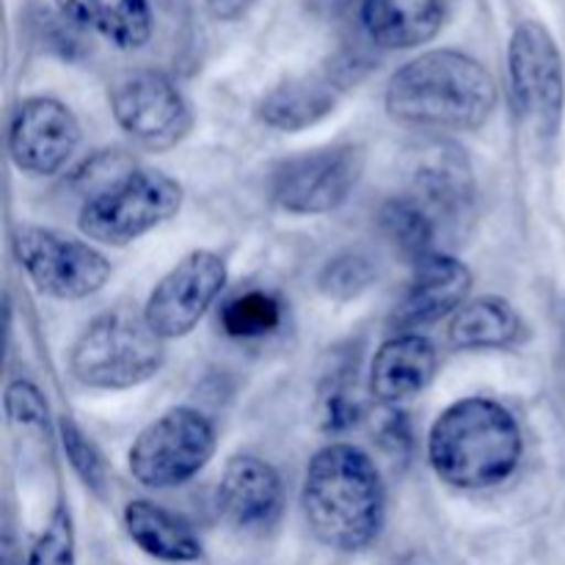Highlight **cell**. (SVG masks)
<instances>
[{
    "label": "cell",
    "instance_id": "24",
    "mask_svg": "<svg viewBox=\"0 0 565 565\" xmlns=\"http://www.w3.org/2000/svg\"><path fill=\"white\" fill-rule=\"evenodd\" d=\"M362 397H359V384H356V370L334 367L326 375L323 386H320L318 397V417L323 430L329 434H340L348 430L351 425L359 423L362 417Z\"/></svg>",
    "mask_w": 565,
    "mask_h": 565
},
{
    "label": "cell",
    "instance_id": "11",
    "mask_svg": "<svg viewBox=\"0 0 565 565\" xmlns=\"http://www.w3.org/2000/svg\"><path fill=\"white\" fill-rule=\"evenodd\" d=\"M224 285V259L204 248L191 252L154 285L143 315L163 340H177L196 329Z\"/></svg>",
    "mask_w": 565,
    "mask_h": 565
},
{
    "label": "cell",
    "instance_id": "8",
    "mask_svg": "<svg viewBox=\"0 0 565 565\" xmlns=\"http://www.w3.org/2000/svg\"><path fill=\"white\" fill-rule=\"evenodd\" d=\"M364 171L362 149L353 143L292 154L270 171V199L296 215H326L351 199Z\"/></svg>",
    "mask_w": 565,
    "mask_h": 565
},
{
    "label": "cell",
    "instance_id": "25",
    "mask_svg": "<svg viewBox=\"0 0 565 565\" xmlns=\"http://www.w3.org/2000/svg\"><path fill=\"white\" fill-rule=\"evenodd\" d=\"M375 279H379V265L373 263V257L351 248V252L337 254L323 265L318 276V287L323 296L334 298V301H351V298L370 290Z\"/></svg>",
    "mask_w": 565,
    "mask_h": 565
},
{
    "label": "cell",
    "instance_id": "1",
    "mask_svg": "<svg viewBox=\"0 0 565 565\" xmlns=\"http://www.w3.org/2000/svg\"><path fill=\"white\" fill-rule=\"evenodd\" d=\"M301 508L307 527L323 546L362 552L384 527V483L373 458L340 441L309 461L303 475Z\"/></svg>",
    "mask_w": 565,
    "mask_h": 565
},
{
    "label": "cell",
    "instance_id": "27",
    "mask_svg": "<svg viewBox=\"0 0 565 565\" xmlns=\"http://www.w3.org/2000/svg\"><path fill=\"white\" fill-rule=\"evenodd\" d=\"M61 445H64L66 458H70V463H72V469L77 472V478H81L88 489H94L97 494H103L108 472H105V458H103V452L97 450V445H94V441H88L86 434H83V430L77 428L72 419H61Z\"/></svg>",
    "mask_w": 565,
    "mask_h": 565
},
{
    "label": "cell",
    "instance_id": "15",
    "mask_svg": "<svg viewBox=\"0 0 565 565\" xmlns=\"http://www.w3.org/2000/svg\"><path fill=\"white\" fill-rule=\"evenodd\" d=\"M436 348L428 337L414 331L392 337L375 351L370 367V395L386 406H397L428 390L436 375Z\"/></svg>",
    "mask_w": 565,
    "mask_h": 565
},
{
    "label": "cell",
    "instance_id": "30",
    "mask_svg": "<svg viewBox=\"0 0 565 565\" xmlns=\"http://www.w3.org/2000/svg\"><path fill=\"white\" fill-rule=\"evenodd\" d=\"M342 3H359V6H362V0H342Z\"/></svg>",
    "mask_w": 565,
    "mask_h": 565
},
{
    "label": "cell",
    "instance_id": "19",
    "mask_svg": "<svg viewBox=\"0 0 565 565\" xmlns=\"http://www.w3.org/2000/svg\"><path fill=\"white\" fill-rule=\"evenodd\" d=\"M55 6L66 20L121 50L143 47L152 36L149 0H55Z\"/></svg>",
    "mask_w": 565,
    "mask_h": 565
},
{
    "label": "cell",
    "instance_id": "5",
    "mask_svg": "<svg viewBox=\"0 0 565 565\" xmlns=\"http://www.w3.org/2000/svg\"><path fill=\"white\" fill-rule=\"evenodd\" d=\"M180 207V182L163 171L136 169L86 199L77 224L88 241L119 248L174 218Z\"/></svg>",
    "mask_w": 565,
    "mask_h": 565
},
{
    "label": "cell",
    "instance_id": "21",
    "mask_svg": "<svg viewBox=\"0 0 565 565\" xmlns=\"http://www.w3.org/2000/svg\"><path fill=\"white\" fill-rule=\"evenodd\" d=\"M472 177L467 163L452 152H439L419 166L408 196L417 199L434 221H461L472 204Z\"/></svg>",
    "mask_w": 565,
    "mask_h": 565
},
{
    "label": "cell",
    "instance_id": "2",
    "mask_svg": "<svg viewBox=\"0 0 565 565\" xmlns=\"http://www.w3.org/2000/svg\"><path fill=\"white\" fill-rule=\"evenodd\" d=\"M494 108V77L461 50H428L403 64L386 86V110L403 125L478 130Z\"/></svg>",
    "mask_w": 565,
    "mask_h": 565
},
{
    "label": "cell",
    "instance_id": "16",
    "mask_svg": "<svg viewBox=\"0 0 565 565\" xmlns=\"http://www.w3.org/2000/svg\"><path fill=\"white\" fill-rule=\"evenodd\" d=\"M342 72H345V66L337 64L334 70L279 83L259 99V119L281 132H298L303 127L318 125L320 119H326L334 110L340 92L345 88L342 86L345 83Z\"/></svg>",
    "mask_w": 565,
    "mask_h": 565
},
{
    "label": "cell",
    "instance_id": "26",
    "mask_svg": "<svg viewBox=\"0 0 565 565\" xmlns=\"http://www.w3.org/2000/svg\"><path fill=\"white\" fill-rule=\"evenodd\" d=\"M25 565H75V524L70 508H55Z\"/></svg>",
    "mask_w": 565,
    "mask_h": 565
},
{
    "label": "cell",
    "instance_id": "20",
    "mask_svg": "<svg viewBox=\"0 0 565 565\" xmlns=\"http://www.w3.org/2000/svg\"><path fill=\"white\" fill-rule=\"evenodd\" d=\"M125 530L143 555L163 563H193L202 557L196 533L182 519L149 500H132L125 508Z\"/></svg>",
    "mask_w": 565,
    "mask_h": 565
},
{
    "label": "cell",
    "instance_id": "10",
    "mask_svg": "<svg viewBox=\"0 0 565 565\" xmlns=\"http://www.w3.org/2000/svg\"><path fill=\"white\" fill-rule=\"evenodd\" d=\"M110 110L116 125L149 149L177 147L193 127V114L180 88L154 70L119 77L110 88Z\"/></svg>",
    "mask_w": 565,
    "mask_h": 565
},
{
    "label": "cell",
    "instance_id": "18",
    "mask_svg": "<svg viewBox=\"0 0 565 565\" xmlns=\"http://www.w3.org/2000/svg\"><path fill=\"white\" fill-rule=\"evenodd\" d=\"M527 323L505 298L467 301L450 323V342L461 351H508L527 340Z\"/></svg>",
    "mask_w": 565,
    "mask_h": 565
},
{
    "label": "cell",
    "instance_id": "29",
    "mask_svg": "<svg viewBox=\"0 0 565 565\" xmlns=\"http://www.w3.org/2000/svg\"><path fill=\"white\" fill-rule=\"evenodd\" d=\"M204 3H207L210 14L218 17V20H237L252 9L254 0H204Z\"/></svg>",
    "mask_w": 565,
    "mask_h": 565
},
{
    "label": "cell",
    "instance_id": "23",
    "mask_svg": "<svg viewBox=\"0 0 565 565\" xmlns=\"http://www.w3.org/2000/svg\"><path fill=\"white\" fill-rule=\"evenodd\" d=\"M281 303L265 290H248L221 307V329L235 340H254L279 329Z\"/></svg>",
    "mask_w": 565,
    "mask_h": 565
},
{
    "label": "cell",
    "instance_id": "22",
    "mask_svg": "<svg viewBox=\"0 0 565 565\" xmlns=\"http://www.w3.org/2000/svg\"><path fill=\"white\" fill-rule=\"evenodd\" d=\"M381 230L390 237L392 246L406 254L412 263L436 254L434 243L439 235V224L417 199L401 196L386 202V207L381 210Z\"/></svg>",
    "mask_w": 565,
    "mask_h": 565
},
{
    "label": "cell",
    "instance_id": "14",
    "mask_svg": "<svg viewBox=\"0 0 565 565\" xmlns=\"http://www.w3.org/2000/svg\"><path fill=\"white\" fill-rule=\"evenodd\" d=\"M218 508L241 530L270 527L281 513V480L276 469L263 458H232L218 486Z\"/></svg>",
    "mask_w": 565,
    "mask_h": 565
},
{
    "label": "cell",
    "instance_id": "6",
    "mask_svg": "<svg viewBox=\"0 0 565 565\" xmlns=\"http://www.w3.org/2000/svg\"><path fill=\"white\" fill-rule=\"evenodd\" d=\"M215 452V428L193 408H171L132 441V478L147 489H174L196 478Z\"/></svg>",
    "mask_w": 565,
    "mask_h": 565
},
{
    "label": "cell",
    "instance_id": "28",
    "mask_svg": "<svg viewBox=\"0 0 565 565\" xmlns=\"http://www.w3.org/2000/svg\"><path fill=\"white\" fill-rule=\"evenodd\" d=\"M6 414L11 423L31 428V425H44L47 419V401L31 381H14L6 390Z\"/></svg>",
    "mask_w": 565,
    "mask_h": 565
},
{
    "label": "cell",
    "instance_id": "9",
    "mask_svg": "<svg viewBox=\"0 0 565 565\" xmlns=\"http://www.w3.org/2000/svg\"><path fill=\"white\" fill-rule=\"evenodd\" d=\"M14 254L39 292L58 301H81L103 290L110 263L88 243L42 226H20Z\"/></svg>",
    "mask_w": 565,
    "mask_h": 565
},
{
    "label": "cell",
    "instance_id": "4",
    "mask_svg": "<svg viewBox=\"0 0 565 565\" xmlns=\"http://www.w3.org/2000/svg\"><path fill=\"white\" fill-rule=\"evenodd\" d=\"M163 342L143 312L110 309L81 331L70 351V370L92 390H132L163 367Z\"/></svg>",
    "mask_w": 565,
    "mask_h": 565
},
{
    "label": "cell",
    "instance_id": "3",
    "mask_svg": "<svg viewBox=\"0 0 565 565\" xmlns=\"http://www.w3.org/2000/svg\"><path fill=\"white\" fill-rule=\"evenodd\" d=\"M522 428L505 406L467 397L439 414L430 428L428 458L434 472L456 489H491L516 472Z\"/></svg>",
    "mask_w": 565,
    "mask_h": 565
},
{
    "label": "cell",
    "instance_id": "17",
    "mask_svg": "<svg viewBox=\"0 0 565 565\" xmlns=\"http://www.w3.org/2000/svg\"><path fill=\"white\" fill-rule=\"evenodd\" d=\"M447 0H362L359 17L384 50H412L430 42L447 20Z\"/></svg>",
    "mask_w": 565,
    "mask_h": 565
},
{
    "label": "cell",
    "instance_id": "7",
    "mask_svg": "<svg viewBox=\"0 0 565 565\" xmlns=\"http://www.w3.org/2000/svg\"><path fill=\"white\" fill-rule=\"evenodd\" d=\"M508 75L519 116L546 136H555L565 108V66L561 47L544 22L524 20L513 28Z\"/></svg>",
    "mask_w": 565,
    "mask_h": 565
},
{
    "label": "cell",
    "instance_id": "12",
    "mask_svg": "<svg viewBox=\"0 0 565 565\" xmlns=\"http://www.w3.org/2000/svg\"><path fill=\"white\" fill-rule=\"evenodd\" d=\"M81 143V125L64 103L28 97L17 105L9 127V154L20 171L50 177L64 169Z\"/></svg>",
    "mask_w": 565,
    "mask_h": 565
},
{
    "label": "cell",
    "instance_id": "13",
    "mask_svg": "<svg viewBox=\"0 0 565 565\" xmlns=\"http://www.w3.org/2000/svg\"><path fill=\"white\" fill-rule=\"evenodd\" d=\"M469 290H472V270L461 259L428 254L414 263V276L392 315V323L397 329L436 323L450 312H458L467 303Z\"/></svg>",
    "mask_w": 565,
    "mask_h": 565
}]
</instances>
